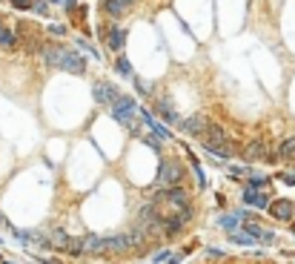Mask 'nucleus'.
I'll list each match as a JSON object with an SVG mask.
<instances>
[{"label": "nucleus", "instance_id": "0eeeda50", "mask_svg": "<svg viewBox=\"0 0 295 264\" xmlns=\"http://www.w3.org/2000/svg\"><path fill=\"white\" fill-rule=\"evenodd\" d=\"M269 213L275 215L278 221H290V218H293V201H290V198H275V201H269Z\"/></svg>", "mask_w": 295, "mask_h": 264}, {"label": "nucleus", "instance_id": "c85d7f7f", "mask_svg": "<svg viewBox=\"0 0 295 264\" xmlns=\"http://www.w3.org/2000/svg\"><path fill=\"white\" fill-rule=\"evenodd\" d=\"M206 256H212V259H224V253H221V250H206Z\"/></svg>", "mask_w": 295, "mask_h": 264}, {"label": "nucleus", "instance_id": "393cba45", "mask_svg": "<svg viewBox=\"0 0 295 264\" xmlns=\"http://www.w3.org/2000/svg\"><path fill=\"white\" fill-rule=\"evenodd\" d=\"M230 172L235 175V178H244V175H249V169H246V166H232Z\"/></svg>", "mask_w": 295, "mask_h": 264}, {"label": "nucleus", "instance_id": "412c9836", "mask_svg": "<svg viewBox=\"0 0 295 264\" xmlns=\"http://www.w3.org/2000/svg\"><path fill=\"white\" fill-rule=\"evenodd\" d=\"M192 169H195V178H198V187H206V175H204V169L198 164L195 158H192Z\"/></svg>", "mask_w": 295, "mask_h": 264}, {"label": "nucleus", "instance_id": "39448f33", "mask_svg": "<svg viewBox=\"0 0 295 264\" xmlns=\"http://www.w3.org/2000/svg\"><path fill=\"white\" fill-rule=\"evenodd\" d=\"M92 95H95V100H98V103H103V106H112V103L118 100V95H120V92H118L112 83H95Z\"/></svg>", "mask_w": 295, "mask_h": 264}, {"label": "nucleus", "instance_id": "6e6552de", "mask_svg": "<svg viewBox=\"0 0 295 264\" xmlns=\"http://www.w3.org/2000/svg\"><path fill=\"white\" fill-rule=\"evenodd\" d=\"M178 124L186 135H204V130H206V121L201 115H189V118H183V121H178Z\"/></svg>", "mask_w": 295, "mask_h": 264}, {"label": "nucleus", "instance_id": "9b49d317", "mask_svg": "<svg viewBox=\"0 0 295 264\" xmlns=\"http://www.w3.org/2000/svg\"><path fill=\"white\" fill-rule=\"evenodd\" d=\"M132 0H103V12L112 17H120L126 12V6H129Z\"/></svg>", "mask_w": 295, "mask_h": 264}, {"label": "nucleus", "instance_id": "bb28decb", "mask_svg": "<svg viewBox=\"0 0 295 264\" xmlns=\"http://www.w3.org/2000/svg\"><path fill=\"white\" fill-rule=\"evenodd\" d=\"M49 32H52V34H58V37H63V34H66V29H63V26H58V23H55V26H49Z\"/></svg>", "mask_w": 295, "mask_h": 264}, {"label": "nucleus", "instance_id": "1a4fd4ad", "mask_svg": "<svg viewBox=\"0 0 295 264\" xmlns=\"http://www.w3.org/2000/svg\"><path fill=\"white\" fill-rule=\"evenodd\" d=\"M141 118L147 121V127H149V130H152V135H155L158 141H166V138H169V130H166V127H164V124H161V121H155L149 109H141Z\"/></svg>", "mask_w": 295, "mask_h": 264}, {"label": "nucleus", "instance_id": "6ab92c4d", "mask_svg": "<svg viewBox=\"0 0 295 264\" xmlns=\"http://www.w3.org/2000/svg\"><path fill=\"white\" fill-rule=\"evenodd\" d=\"M158 109H161V115H164L166 121H169V124H178V121H180V118L175 115L172 109H169V103H166V100H164V103H161V106H158Z\"/></svg>", "mask_w": 295, "mask_h": 264}, {"label": "nucleus", "instance_id": "7ed1b4c3", "mask_svg": "<svg viewBox=\"0 0 295 264\" xmlns=\"http://www.w3.org/2000/svg\"><path fill=\"white\" fill-rule=\"evenodd\" d=\"M135 112H138V103H135L129 95H118V100L112 103V115H115V121H120V124L129 127L132 121H135Z\"/></svg>", "mask_w": 295, "mask_h": 264}, {"label": "nucleus", "instance_id": "7c9ffc66", "mask_svg": "<svg viewBox=\"0 0 295 264\" xmlns=\"http://www.w3.org/2000/svg\"><path fill=\"white\" fill-rule=\"evenodd\" d=\"M49 264H60V262H49Z\"/></svg>", "mask_w": 295, "mask_h": 264}, {"label": "nucleus", "instance_id": "ddd939ff", "mask_svg": "<svg viewBox=\"0 0 295 264\" xmlns=\"http://www.w3.org/2000/svg\"><path fill=\"white\" fill-rule=\"evenodd\" d=\"M106 43H109L115 52H120V49H123V43H126V32H123L120 26H115V29L109 32V40H106Z\"/></svg>", "mask_w": 295, "mask_h": 264}, {"label": "nucleus", "instance_id": "4468645a", "mask_svg": "<svg viewBox=\"0 0 295 264\" xmlns=\"http://www.w3.org/2000/svg\"><path fill=\"white\" fill-rule=\"evenodd\" d=\"M15 43H17L15 32L6 29V26H0V46H3V49H15Z\"/></svg>", "mask_w": 295, "mask_h": 264}, {"label": "nucleus", "instance_id": "a878e982", "mask_svg": "<svg viewBox=\"0 0 295 264\" xmlns=\"http://www.w3.org/2000/svg\"><path fill=\"white\" fill-rule=\"evenodd\" d=\"M144 144L152 147V149H161V141H158V138H144Z\"/></svg>", "mask_w": 295, "mask_h": 264}, {"label": "nucleus", "instance_id": "a211bd4d", "mask_svg": "<svg viewBox=\"0 0 295 264\" xmlns=\"http://www.w3.org/2000/svg\"><path fill=\"white\" fill-rule=\"evenodd\" d=\"M118 72H120V75H126V78H132V75H135V72H132V64L129 61H126V58H118Z\"/></svg>", "mask_w": 295, "mask_h": 264}, {"label": "nucleus", "instance_id": "423d86ee", "mask_svg": "<svg viewBox=\"0 0 295 264\" xmlns=\"http://www.w3.org/2000/svg\"><path fill=\"white\" fill-rule=\"evenodd\" d=\"M244 204L246 207H255V210H266L269 207V198H266V190H244Z\"/></svg>", "mask_w": 295, "mask_h": 264}, {"label": "nucleus", "instance_id": "4be33fe9", "mask_svg": "<svg viewBox=\"0 0 295 264\" xmlns=\"http://www.w3.org/2000/svg\"><path fill=\"white\" fill-rule=\"evenodd\" d=\"M78 46H81L83 52H89V55H92V58H98V52H95V46H92V43H86V40H83V37H81V40H78Z\"/></svg>", "mask_w": 295, "mask_h": 264}, {"label": "nucleus", "instance_id": "2eb2a0df", "mask_svg": "<svg viewBox=\"0 0 295 264\" xmlns=\"http://www.w3.org/2000/svg\"><path fill=\"white\" fill-rule=\"evenodd\" d=\"M230 238L235 241V244H241V247H246V244H255V238H252V235H246L244 230H232Z\"/></svg>", "mask_w": 295, "mask_h": 264}, {"label": "nucleus", "instance_id": "f03ea898", "mask_svg": "<svg viewBox=\"0 0 295 264\" xmlns=\"http://www.w3.org/2000/svg\"><path fill=\"white\" fill-rule=\"evenodd\" d=\"M138 227H141L144 232L161 230V227H164L161 207H158V204H144V207H141V213H138Z\"/></svg>", "mask_w": 295, "mask_h": 264}, {"label": "nucleus", "instance_id": "20e7f679", "mask_svg": "<svg viewBox=\"0 0 295 264\" xmlns=\"http://www.w3.org/2000/svg\"><path fill=\"white\" fill-rule=\"evenodd\" d=\"M180 181V166L172 161H161V172H158V184L161 187H175Z\"/></svg>", "mask_w": 295, "mask_h": 264}, {"label": "nucleus", "instance_id": "f257e3e1", "mask_svg": "<svg viewBox=\"0 0 295 264\" xmlns=\"http://www.w3.org/2000/svg\"><path fill=\"white\" fill-rule=\"evenodd\" d=\"M43 58H46V64L58 66V69H63V72H72V75H83V72H86V61L72 49L49 46V49H43Z\"/></svg>", "mask_w": 295, "mask_h": 264}, {"label": "nucleus", "instance_id": "2f4dec72", "mask_svg": "<svg viewBox=\"0 0 295 264\" xmlns=\"http://www.w3.org/2000/svg\"><path fill=\"white\" fill-rule=\"evenodd\" d=\"M293 230H295V227H293Z\"/></svg>", "mask_w": 295, "mask_h": 264}, {"label": "nucleus", "instance_id": "f3484780", "mask_svg": "<svg viewBox=\"0 0 295 264\" xmlns=\"http://www.w3.org/2000/svg\"><path fill=\"white\" fill-rule=\"evenodd\" d=\"M278 155L281 158H290V155H295V138H287L284 144L278 147Z\"/></svg>", "mask_w": 295, "mask_h": 264}, {"label": "nucleus", "instance_id": "cd10ccee", "mask_svg": "<svg viewBox=\"0 0 295 264\" xmlns=\"http://www.w3.org/2000/svg\"><path fill=\"white\" fill-rule=\"evenodd\" d=\"M32 9H34V12H40V15H43V12H46V3H43V0H37V3H32Z\"/></svg>", "mask_w": 295, "mask_h": 264}, {"label": "nucleus", "instance_id": "f8f14e48", "mask_svg": "<svg viewBox=\"0 0 295 264\" xmlns=\"http://www.w3.org/2000/svg\"><path fill=\"white\" fill-rule=\"evenodd\" d=\"M264 149H266L264 141H252V144H246L244 158H246V161H258V158H264Z\"/></svg>", "mask_w": 295, "mask_h": 264}, {"label": "nucleus", "instance_id": "aec40b11", "mask_svg": "<svg viewBox=\"0 0 295 264\" xmlns=\"http://www.w3.org/2000/svg\"><path fill=\"white\" fill-rule=\"evenodd\" d=\"M249 190H266V178H261V175H249Z\"/></svg>", "mask_w": 295, "mask_h": 264}, {"label": "nucleus", "instance_id": "c756f323", "mask_svg": "<svg viewBox=\"0 0 295 264\" xmlns=\"http://www.w3.org/2000/svg\"><path fill=\"white\" fill-rule=\"evenodd\" d=\"M52 3H63V0H52Z\"/></svg>", "mask_w": 295, "mask_h": 264}, {"label": "nucleus", "instance_id": "5701e85b", "mask_svg": "<svg viewBox=\"0 0 295 264\" xmlns=\"http://www.w3.org/2000/svg\"><path fill=\"white\" fill-rule=\"evenodd\" d=\"M12 6H17V9H32V3L34 0H9Z\"/></svg>", "mask_w": 295, "mask_h": 264}, {"label": "nucleus", "instance_id": "dca6fc26", "mask_svg": "<svg viewBox=\"0 0 295 264\" xmlns=\"http://www.w3.org/2000/svg\"><path fill=\"white\" fill-rule=\"evenodd\" d=\"M218 224H221L227 232H232V230H238V224H241V221H238V215H221V218H218Z\"/></svg>", "mask_w": 295, "mask_h": 264}, {"label": "nucleus", "instance_id": "b1692460", "mask_svg": "<svg viewBox=\"0 0 295 264\" xmlns=\"http://www.w3.org/2000/svg\"><path fill=\"white\" fill-rule=\"evenodd\" d=\"M281 181H284V184H290V187H295V169L284 172V175H281Z\"/></svg>", "mask_w": 295, "mask_h": 264}, {"label": "nucleus", "instance_id": "9d476101", "mask_svg": "<svg viewBox=\"0 0 295 264\" xmlns=\"http://www.w3.org/2000/svg\"><path fill=\"white\" fill-rule=\"evenodd\" d=\"M81 244H83V253H106V250H109V241L100 238V235H89V238L81 241Z\"/></svg>", "mask_w": 295, "mask_h": 264}]
</instances>
